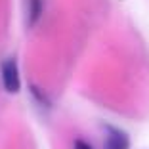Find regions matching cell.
Segmentation results:
<instances>
[{"mask_svg":"<svg viewBox=\"0 0 149 149\" xmlns=\"http://www.w3.org/2000/svg\"><path fill=\"white\" fill-rule=\"evenodd\" d=\"M0 79H2V86H4L6 92L15 94L19 92V86H21V80H19V69L17 63L13 57L4 59L2 67H0Z\"/></svg>","mask_w":149,"mask_h":149,"instance_id":"6da1fadb","label":"cell"},{"mask_svg":"<svg viewBox=\"0 0 149 149\" xmlns=\"http://www.w3.org/2000/svg\"><path fill=\"white\" fill-rule=\"evenodd\" d=\"M103 149H130V138L120 128L107 126L105 140H103Z\"/></svg>","mask_w":149,"mask_h":149,"instance_id":"7a4b0ae2","label":"cell"},{"mask_svg":"<svg viewBox=\"0 0 149 149\" xmlns=\"http://www.w3.org/2000/svg\"><path fill=\"white\" fill-rule=\"evenodd\" d=\"M44 13V0H27V27H35Z\"/></svg>","mask_w":149,"mask_h":149,"instance_id":"3957f363","label":"cell"},{"mask_svg":"<svg viewBox=\"0 0 149 149\" xmlns=\"http://www.w3.org/2000/svg\"><path fill=\"white\" fill-rule=\"evenodd\" d=\"M33 96H35L36 100L40 101V105H42V107H50V103H48V100H46V96L40 92L38 88H33Z\"/></svg>","mask_w":149,"mask_h":149,"instance_id":"277c9868","label":"cell"},{"mask_svg":"<svg viewBox=\"0 0 149 149\" xmlns=\"http://www.w3.org/2000/svg\"><path fill=\"white\" fill-rule=\"evenodd\" d=\"M74 149H94V147L88 143V141H84V140H77L74 141Z\"/></svg>","mask_w":149,"mask_h":149,"instance_id":"5b68a950","label":"cell"}]
</instances>
